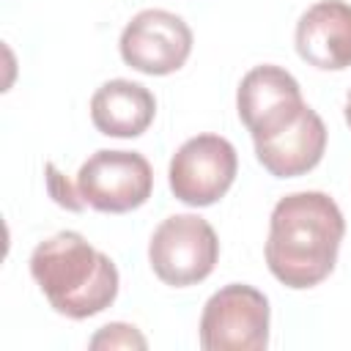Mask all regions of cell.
Segmentation results:
<instances>
[{"label": "cell", "instance_id": "277c9868", "mask_svg": "<svg viewBox=\"0 0 351 351\" xmlns=\"http://www.w3.org/2000/svg\"><path fill=\"white\" fill-rule=\"evenodd\" d=\"M269 299L247 285L230 282L214 291L200 313V348L206 351H263L269 346Z\"/></svg>", "mask_w": 351, "mask_h": 351}, {"label": "cell", "instance_id": "6da1fadb", "mask_svg": "<svg viewBox=\"0 0 351 351\" xmlns=\"http://www.w3.org/2000/svg\"><path fill=\"white\" fill-rule=\"evenodd\" d=\"M343 236V211L326 192H291L271 208L266 266L285 288H315L335 271Z\"/></svg>", "mask_w": 351, "mask_h": 351}, {"label": "cell", "instance_id": "8992f818", "mask_svg": "<svg viewBox=\"0 0 351 351\" xmlns=\"http://www.w3.org/2000/svg\"><path fill=\"white\" fill-rule=\"evenodd\" d=\"M239 156L230 140L219 134H195L173 154L167 167L170 192L186 206H211L233 186Z\"/></svg>", "mask_w": 351, "mask_h": 351}, {"label": "cell", "instance_id": "8fae6325", "mask_svg": "<svg viewBox=\"0 0 351 351\" xmlns=\"http://www.w3.org/2000/svg\"><path fill=\"white\" fill-rule=\"evenodd\" d=\"M156 115L154 93L132 80H110L90 96V121L107 137H140Z\"/></svg>", "mask_w": 351, "mask_h": 351}, {"label": "cell", "instance_id": "52a82bcc", "mask_svg": "<svg viewBox=\"0 0 351 351\" xmlns=\"http://www.w3.org/2000/svg\"><path fill=\"white\" fill-rule=\"evenodd\" d=\"M189 25L165 8H145L134 14L121 30V58L129 69L151 77L178 71L192 55Z\"/></svg>", "mask_w": 351, "mask_h": 351}, {"label": "cell", "instance_id": "9c48e42d", "mask_svg": "<svg viewBox=\"0 0 351 351\" xmlns=\"http://www.w3.org/2000/svg\"><path fill=\"white\" fill-rule=\"evenodd\" d=\"M296 52L321 71L351 66V5L343 0H318L296 22Z\"/></svg>", "mask_w": 351, "mask_h": 351}, {"label": "cell", "instance_id": "4fadbf2b", "mask_svg": "<svg viewBox=\"0 0 351 351\" xmlns=\"http://www.w3.org/2000/svg\"><path fill=\"white\" fill-rule=\"evenodd\" d=\"M44 173H47V189H49V195H52V200L58 206H63L69 211H82L85 208V200H82L77 184H69L66 176H60L52 162L44 165Z\"/></svg>", "mask_w": 351, "mask_h": 351}, {"label": "cell", "instance_id": "7a4b0ae2", "mask_svg": "<svg viewBox=\"0 0 351 351\" xmlns=\"http://www.w3.org/2000/svg\"><path fill=\"white\" fill-rule=\"evenodd\" d=\"M30 277L49 307L74 321L107 310L121 285L115 263L77 230L38 241L30 252Z\"/></svg>", "mask_w": 351, "mask_h": 351}, {"label": "cell", "instance_id": "3957f363", "mask_svg": "<svg viewBox=\"0 0 351 351\" xmlns=\"http://www.w3.org/2000/svg\"><path fill=\"white\" fill-rule=\"evenodd\" d=\"M219 261V239L197 214H173L156 225L148 241L154 274L173 288L203 282Z\"/></svg>", "mask_w": 351, "mask_h": 351}, {"label": "cell", "instance_id": "ba28073f", "mask_svg": "<svg viewBox=\"0 0 351 351\" xmlns=\"http://www.w3.org/2000/svg\"><path fill=\"white\" fill-rule=\"evenodd\" d=\"M304 107L296 77L274 63L250 69L236 90V110L252 140H263L285 129Z\"/></svg>", "mask_w": 351, "mask_h": 351}, {"label": "cell", "instance_id": "5bb4252c", "mask_svg": "<svg viewBox=\"0 0 351 351\" xmlns=\"http://www.w3.org/2000/svg\"><path fill=\"white\" fill-rule=\"evenodd\" d=\"M343 115H346V123L351 126V90H348V96H346V107H343Z\"/></svg>", "mask_w": 351, "mask_h": 351}, {"label": "cell", "instance_id": "5b68a950", "mask_svg": "<svg viewBox=\"0 0 351 351\" xmlns=\"http://www.w3.org/2000/svg\"><path fill=\"white\" fill-rule=\"evenodd\" d=\"M77 189L93 211L126 214L140 208L154 192V170L148 159L137 151H110L101 148L90 154L80 173Z\"/></svg>", "mask_w": 351, "mask_h": 351}, {"label": "cell", "instance_id": "30bf717a", "mask_svg": "<svg viewBox=\"0 0 351 351\" xmlns=\"http://www.w3.org/2000/svg\"><path fill=\"white\" fill-rule=\"evenodd\" d=\"M255 156L274 178H296L310 173L326 151V126L313 107H304L285 129L252 140Z\"/></svg>", "mask_w": 351, "mask_h": 351}, {"label": "cell", "instance_id": "7c38bea8", "mask_svg": "<svg viewBox=\"0 0 351 351\" xmlns=\"http://www.w3.org/2000/svg\"><path fill=\"white\" fill-rule=\"evenodd\" d=\"M148 340L132 324H107L90 337V348H145Z\"/></svg>", "mask_w": 351, "mask_h": 351}]
</instances>
